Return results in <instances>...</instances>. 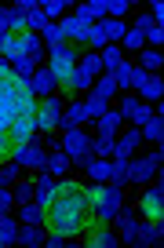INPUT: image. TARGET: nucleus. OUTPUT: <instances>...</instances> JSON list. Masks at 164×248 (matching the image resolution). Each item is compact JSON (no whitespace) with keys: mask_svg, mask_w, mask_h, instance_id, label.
<instances>
[{"mask_svg":"<svg viewBox=\"0 0 164 248\" xmlns=\"http://www.w3.org/2000/svg\"><path fill=\"white\" fill-rule=\"evenodd\" d=\"M88 223H91V208H88V183L80 175L59 179L51 201L44 204V233H59L80 245Z\"/></svg>","mask_w":164,"mask_h":248,"instance_id":"1","label":"nucleus"},{"mask_svg":"<svg viewBox=\"0 0 164 248\" xmlns=\"http://www.w3.org/2000/svg\"><path fill=\"white\" fill-rule=\"evenodd\" d=\"M80 55H84V47H80V44H70V40L44 55V66H47V73L55 77V88H59V92H66V88H70L73 66L80 62Z\"/></svg>","mask_w":164,"mask_h":248,"instance_id":"2","label":"nucleus"},{"mask_svg":"<svg viewBox=\"0 0 164 248\" xmlns=\"http://www.w3.org/2000/svg\"><path fill=\"white\" fill-rule=\"evenodd\" d=\"M132 208L139 212L146 223H164V183H161V175L149 179V186H139V190H135Z\"/></svg>","mask_w":164,"mask_h":248,"instance_id":"3","label":"nucleus"},{"mask_svg":"<svg viewBox=\"0 0 164 248\" xmlns=\"http://www.w3.org/2000/svg\"><path fill=\"white\" fill-rule=\"evenodd\" d=\"M161 161H164V150H161V146H153L146 157H139V161L132 157V161H128V186H132V190L146 186L149 179L161 171Z\"/></svg>","mask_w":164,"mask_h":248,"instance_id":"4","label":"nucleus"},{"mask_svg":"<svg viewBox=\"0 0 164 248\" xmlns=\"http://www.w3.org/2000/svg\"><path fill=\"white\" fill-rule=\"evenodd\" d=\"M11 161H15V164H22L26 171H44L47 150L40 146L37 139H33V142H18V146H11Z\"/></svg>","mask_w":164,"mask_h":248,"instance_id":"5","label":"nucleus"},{"mask_svg":"<svg viewBox=\"0 0 164 248\" xmlns=\"http://www.w3.org/2000/svg\"><path fill=\"white\" fill-rule=\"evenodd\" d=\"M124 124H128V121H124V113H120V109H113V106H109L106 113H102L99 121L91 124V128H95V135H99V139H117V135L124 132Z\"/></svg>","mask_w":164,"mask_h":248,"instance_id":"6","label":"nucleus"},{"mask_svg":"<svg viewBox=\"0 0 164 248\" xmlns=\"http://www.w3.org/2000/svg\"><path fill=\"white\" fill-rule=\"evenodd\" d=\"M139 146H142V132L132 124V128H124V132L113 139V157H128V161H132V157L139 154Z\"/></svg>","mask_w":164,"mask_h":248,"instance_id":"7","label":"nucleus"},{"mask_svg":"<svg viewBox=\"0 0 164 248\" xmlns=\"http://www.w3.org/2000/svg\"><path fill=\"white\" fill-rule=\"evenodd\" d=\"M26 84H30V92L37 95V99H47V95H55V77L47 73V66H37V73H33Z\"/></svg>","mask_w":164,"mask_h":248,"instance_id":"8","label":"nucleus"},{"mask_svg":"<svg viewBox=\"0 0 164 248\" xmlns=\"http://www.w3.org/2000/svg\"><path fill=\"white\" fill-rule=\"evenodd\" d=\"M44 171H51L55 179H66V175H73V161L62 154V146L47 154V161H44Z\"/></svg>","mask_w":164,"mask_h":248,"instance_id":"9","label":"nucleus"},{"mask_svg":"<svg viewBox=\"0 0 164 248\" xmlns=\"http://www.w3.org/2000/svg\"><path fill=\"white\" fill-rule=\"evenodd\" d=\"M18 55H26V33H8V37L0 40V59L15 62Z\"/></svg>","mask_w":164,"mask_h":248,"instance_id":"10","label":"nucleus"},{"mask_svg":"<svg viewBox=\"0 0 164 248\" xmlns=\"http://www.w3.org/2000/svg\"><path fill=\"white\" fill-rule=\"evenodd\" d=\"M15 245H26V248H40V245H44V226H30V223H18Z\"/></svg>","mask_w":164,"mask_h":248,"instance_id":"11","label":"nucleus"},{"mask_svg":"<svg viewBox=\"0 0 164 248\" xmlns=\"http://www.w3.org/2000/svg\"><path fill=\"white\" fill-rule=\"evenodd\" d=\"M99 59H102V73H117L120 66H124V51H120V44H106L99 51Z\"/></svg>","mask_w":164,"mask_h":248,"instance_id":"12","label":"nucleus"},{"mask_svg":"<svg viewBox=\"0 0 164 248\" xmlns=\"http://www.w3.org/2000/svg\"><path fill=\"white\" fill-rule=\"evenodd\" d=\"M15 204H26V201H33V194H37V171H26L22 179H18L15 186Z\"/></svg>","mask_w":164,"mask_h":248,"instance_id":"13","label":"nucleus"},{"mask_svg":"<svg viewBox=\"0 0 164 248\" xmlns=\"http://www.w3.org/2000/svg\"><path fill=\"white\" fill-rule=\"evenodd\" d=\"M142 132V142H153V146H161V139H164V113H153L146 124L139 128Z\"/></svg>","mask_w":164,"mask_h":248,"instance_id":"14","label":"nucleus"},{"mask_svg":"<svg viewBox=\"0 0 164 248\" xmlns=\"http://www.w3.org/2000/svg\"><path fill=\"white\" fill-rule=\"evenodd\" d=\"M161 95H164V80H161V73H149L146 84L139 88V99L153 106V102H161Z\"/></svg>","mask_w":164,"mask_h":248,"instance_id":"15","label":"nucleus"},{"mask_svg":"<svg viewBox=\"0 0 164 248\" xmlns=\"http://www.w3.org/2000/svg\"><path fill=\"white\" fill-rule=\"evenodd\" d=\"M15 212H18V223H30V226H44V208H40L37 201H26V204H15Z\"/></svg>","mask_w":164,"mask_h":248,"instance_id":"16","label":"nucleus"},{"mask_svg":"<svg viewBox=\"0 0 164 248\" xmlns=\"http://www.w3.org/2000/svg\"><path fill=\"white\" fill-rule=\"evenodd\" d=\"M59 30H62V37L70 40V44H80V37H84V30H88V22H80V18H73V15H66V18H59Z\"/></svg>","mask_w":164,"mask_h":248,"instance_id":"17","label":"nucleus"},{"mask_svg":"<svg viewBox=\"0 0 164 248\" xmlns=\"http://www.w3.org/2000/svg\"><path fill=\"white\" fill-rule=\"evenodd\" d=\"M84 183H109V161L106 157H91V164L84 168Z\"/></svg>","mask_w":164,"mask_h":248,"instance_id":"18","label":"nucleus"},{"mask_svg":"<svg viewBox=\"0 0 164 248\" xmlns=\"http://www.w3.org/2000/svg\"><path fill=\"white\" fill-rule=\"evenodd\" d=\"M102 37H106V44H120L128 33V22H117V18H102Z\"/></svg>","mask_w":164,"mask_h":248,"instance_id":"19","label":"nucleus"},{"mask_svg":"<svg viewBox=\"0 0 164 248\" xmlns=\"http://www.w3.org/2000/svg\"><path fill=\"white\" fill-rule=\"evenodd\" d=\"M80 47H84V51H102V47H106V37H102V26H99V22L84 30V37H80Z\"/></svg>","mask_w":164,"mask_h":248,"instance_id":"20","label":"nucleus"},{"mask_svg":"<svg viewBox=\"0 0 164 248\" xmlns=\"http://www.w3.org/2000/svg\"><path fill=\"white\" fill-rule=\"evenodd\" d=\"M15 233H18V219L11 212H0V248L15 245Z\"/></svg>","mask_w":164,"mask_h":248,"instance_id":"21","label":"nucleus"},{"mask_svg":"<svg viewBox=\"0 0 164 248\" xmlns=\"http://www.w3.org/2000/svg\"><path fill=\"white\" fill-rule=\"evenodd\" d=\"M37 66H44V59H33V55H18V59L11 62V70H15L22 80H30L33 73H37Z\"/></svg>","mask_w":164,"mask_h":248,"instance_id":"22","label":"nucleus"},{"mask_svg":"<svg viewBox=\"0 0 164 248\" xmlns=\"http://www.w3.org/2000/svg\"><path fill=\"white\" fill-rule=\"evenodd\" d=\"M37 8L47 15V22H59V18H66V8H73V4L70 0H40Z\"/></svg>","mask_w":164,"mask_h":248,"instance_id":"23","label":"nucleus"},{"mask_svg":"<svg viewBox=\"0 0 164 248\" xmlns=\"http://www.w3.org/2000/svg\"><path fill=\"white\" fill-rule=\"evenodd\" d=\"M91 95H99V99H113V95H117V80L109 77V73H99V77H95V84H91Z\"/></svg>","mask_w":164,"mask_h":248,"instance_id":"24","label":"nucleus"},{"mask_svg":"<svg viewBox=\"0 0 164 248\" xmlns=\"http://www.w3.org/2000/svg\"><path fill=\"white\" fill-rule=\"evenodd\" d=\"M161 66H164L161 51H149V47H142V51H139V70H146V73H161Z\"/></svg>","mask_w":164,"mask_h":248,"instance_id":"25","label":"nucleus"},{"mask_svg":"<svg viewBox=\"0 0 164 248\" xmlns=\"http://www.w3.org/2000/svg\"><path fill=\"white\" fill-rule=\"evenodd\" d=\"M40 113H44V117H55V121H62L66 102L59 99V95H47V99H40Z\"/></svg>","mask_w":164,"mask_h":248,"instance_id":"26","label":"nucleus"},{"mask_svg":"<svg viewBox=\"0 0 164 248\" xmlns=\"http://www.w3.org/2000/svg\"><path fill=\"white\" fill-rule=\"evenodd\" d=\"M142 47H146V33H142V30H132V26H128L124 40H120V51H142Z\"/></svg>","mask_w":164,"mask_h":248,"instance_id":"27","label":"nucleus"},{"mask_svg":"<svg viewBox=\"0 0 164 248\" xmlns=\"http://www.w3.org/2000/svg\"><path fill=\"white\" fill-rule=\"evenodd\" d=\"M22 175H26V168H22V164H15V161H4V168H0V186H15Z\"/></svg>","mask_w":164,"mask_h":248,"instance_id":"28","label":"nucleus"},{"mask_svg":"<svg viewBox=\"0 0 164 248\" xmlns=\"http://www.w3.org/2000/svg\"><path fill=\"white\" fill-rule=\"evenodd\" d=\"M102 8H106V18H117V22H124V15L135 8V4H128V0H102Z\"/></svg>","mask_w":164,"mask_h":248,"instance_id":"29","label":"nucleus"},{"mask_svg":"<svg viewBox=\"0 0 164 248\" xmlns=\"http://www.w3.org/2000/svg\"><path fill=\"white\" fill-rule=\"evenodd\" d=\"M84 109H88V121H99L102 113L109 109V102L106 99H99V95H91L88 92V99H84Z\"/></svg>","mask_w":164,"mask_h":248,"instance_id":"30","label":"nucleus"},{"mask_svg":"<svg viewBox=\"0 0 164 248\" xmlns=\"http://www.w3.org/2000/svg\"><path fill=\"white\" fill-rule=\"evenodd\" d=\"M139 102H142V99H139L135 92H124V99H120V106H117L120 113H124V121H132V113L139 109Z\"/></svg>","mask_w":164,"mask_h":248,"instance_id":"31","label":"nucleus"},{"mask_svg":"<svg viewBox=\"0 0 164 248\" xmlns=\"http://www.w3.org/2000/svg\"><path fill=\"white\" fill-rule=\"evenodd\" d=\"M91 154L95 157H113V139H99V135H91Z\"/></svg>","mask_w":164,"mask_h":248,"instance_id":"32","label":"nucleus"},{"mask_svg":"<svg viewBox=\"0 0 164 248\" xmlns=\"http://www.w3.org/2000/svg\"><path fill=\"white\" fill-rule=\"evenodd\" d=\"M26 18H30V33H44L47 26H51V22H47V15H44L40 8H33L30 15H26Z\"/></svg>","mask_w":164,"mask_h":248,"instance_id":"33","label":"nucleus"},{"mask_svg":"<svg viewBox=\"0 0 164 248\" xmlns=\"http://www.w3.org/2000/svg\"><path fill=\"white\" fill-rule=\"evenodd\" d=\"M146 44H149V51H161V44H164V26H149L146 30Z\"/></svg>","mask_w":164,"mask_h":248,"instance_id":"34","label":"nucleus"},{"mask_svg":"<svg viewBox=\"0 0 164 248\" xmlns=\"http://www.w3.org/2000/svg\"><path fill=\"white\" fill-rule=\"evenodd\" d=\"M149 117H153V106H149V102H139V109L132 113V124H135V128H142Z\"/></svg>","mask_w":164,"mask_h":248,"instance_id":"35","label":"nucleus"},{"mask_svg":"<svg viewBox=\"0 0 164 248\" xmlns=\"http://www.w3.org/2000/svg\"><path fill=\"white\" fill-rule=\"evenodd\" d=\"M0 212H15V190L0 186Z\"/></svg>","mask_w":164,"mask_h":248,"instance_id":"36","label":"nucleus"},{"mask_svg":"<svg viewBox=\"0 0 164 248\" xmlns=\"http://www.w3.org/2000/svg\"><path fill=\"white\" fill-rule=\"evenodd\" d=\"M149 26H153V18H149V11H139V15H135V26H132V30H142V33H146ZM157 26H161V22H157Z\"/></svg>","mask_w":164,"mask_h":248,"instance_id":"37","label":"nucleus"},{"mask_svg":"<svg viewBox=\"0 0 164 248\" xmlns=\"http://www.w3.org/2000/svg\"><path fill=\"white\" fill-rule=\"evenodd\" d=\"M146 77H149V73H146V70H139V66L132 70V92H135V95H139V88L146 84Z\"/></svg>","mask_w":164,"mask_h":248,"instance_id":"38","label":"nucleus"},{"mask_svg":"<svg viewBox=\"0 0 164 248\" xmlns=\"http://www.w3.org/2000/svg\"><path fill=\"white\" fill-rule=\"evenodd\" d=\"M149 18H153V22H161V18H164V4H161V0L149 4Z\"/></svg>","mask_w":164,"mask_h":248,"instance_id":"39","label":"nucleus"},{"mask_svg":"<svg viewBox=\"0 0 164 248\" xmlns=\"http://www.w3.org/2000/svg\"><path fill=\"white\" fill-rule=\"evenodd\" d=\"M8 33H11V26H8V11H4V8H0V40H4V37H8Z\"/></svg>","mask_w":164,"mask_h":248,"instance_id":"40","label":"nucleus"},{"mask_svg":"<svg viewBox=\"0 0 164 248\" xmlns=\"http://www.w3.org/2000/svg\"><path fill=\"white\" fill-rule=\"evenodd\" d=\"M0 168H4V161H0Z\"/></svg>","mask_w":164,"mask_h":248,"instance_id":"41","label":"nucleus"}]
</instances>
